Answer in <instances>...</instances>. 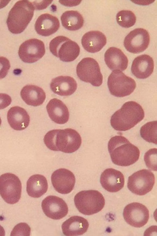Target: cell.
Returning a JSON list of instances; mask_svg holds the SVG:
<instances>
[{"mask_svg":"<svg viewBox=\"0 0 157 236\" xmlns=\"http://www.w3.org/2000/svg\"><path fill=\"white\" fill-rule=\"evenodd\" d=\"M7 119L10 127L15 130H24L29 126L30 117L26 110L18 106L11 108L7 114Z\"/></svg>","mask_w":157,"mask_h":236,"instance_id":"23","label":"cell"},{"mask_svg":"<svg viewBox=\"0 0 157 236\" xmlns=\"http://www.w3.org/2000/svg\"><path fill=\"white\" fill-rule=\"evenodd\" d=\"M76 71L78 77L83 81L95 86H100L102 84L103 76L99 65L92 58L82 59L77 65Z\"/></svg>","mask_w":157,"mask_h":236,"instance_id":"9","label":"cell"},{"mask_svg":"<svg viewBox=\"0 0 157 236\" xmlns=\"http://www.w3.org/2000/svg\"><path fill=\"white\" fill-rule=\"evenodd\" d=\"M22 185L18 177L11 173H6L0 176V195L7 203L18 202L21 196Z\"/></svg>","mask_w":157,"mask_h":236,"instance_id":"8","label":"cell"},{"mask_svg":"<svg viewBox=\"0 0 157 236\" xmlns=\"http://www.w3.org/2000/svg\"><path fill=\"white\" fill-rule=\"evenodd\" d=\"M89 226V223L86 219L80 216H74L63 223L62 229L65 235L77 236L86 233Z\"/></svg>","mask_w":157,"mask_h":236,"instance_id":"24","label":"cell"},{"mask_svg":"<svg viewBox=\"0 0 157 236\" xmlns=\"http://www.w3.org/2000/svg\"><path fill=\"white\" fill-rule=\"evenodd\" d=\"M144 117L142 106L134 101L124 103L121 108L112 116L111 125L115 130L120 131L129 130L141 121Z\"/></svg>","mask_w":157,"mask_h":236,"instance_id":"3","label":"cell"},{"mask_svg":"<svg viewBox=\"0 0 157 236\" xmlns=\"http://www.w3.org/2000/svg\"><path fill=\"white\" fill-rule=\"evenodd\" d=\"M45 52L44 42L38 39L32 38L26 40L21 44L18 53L23 62L32 63L41 59Z\"/></svg>","mask_w":157,"mask_h":236,"instance_id":"12","label":"cell"},{"mask_svg":"<svg viewBox=\"0 0 157 236\" xmlns=\"http://www.w3.org/2000/svg\"><path fill=\"white\" fill-rule=\"evenodd\" d=\"M31 232L30 226L26 223H20L17 225L11 233L12 235L29 236Z\"/></svg>","mask_w":157,"mask_h":236,"instance_id":"31","label":"cell"},{"mask_svg":"<svg viewBox=\"0 0 157 236\" xmlns=\"http://www.w3.org/2000/svg\"><path fill=\"white\" fill-rule=\"evenodd\" d=\"M105 36L99 31L92 30L86 33L81 39L82 45L87 51L95 53L100 51L106 45Z\"/></svg>","mask_w":157,"mask_h":236,"instance_id":"21","label":"cell"},{"mask_svg":"<svg viewBox=\"0 0 157 236\" xmlns=\"http://www.w3.org/2000/svg\"><path fill=\"white\" fill-rule=\"evenodd\" d=\"M74 201L78 211L85 215H91L100 211L105 203L102 195L95 190L80 191L75 196Z\"/></svg>","mask_w":157,"mask_h":236,"instance_id":"5","label":"cell"},{"mask_svg":"<svg viewBox=\"0 0 157 236\" xmlns=\"http://www.w3.org/2000/svg\"><path fill=\"white\" fill-rule=\"evenodd\" d=\"M118 24L122 27L128 28L133 26L136 21L134 13L129 10H123L119 11L116 16Z\"/></svg>","mask_w":157,"mask_h":236,"instance_id":"29","label":"cell"},{"mask_svg":"<svg viewBox=\"0 0 157 236\" xmlns=\"http://www.w3.org/2000/svg\"><path fill=\"white\" fill-rule=\"evenodd\" d=\"M104 60L107 66L113 71H124L128 65L127 56L121 49L115 47H110L107 50Z\"/></svg>","mask_w":157,"mask_h":236,"instance_id":"18","label":"cell"},{"mask_svg":"<svg viewBox=\"0 0 157 236\" xmlns=\"http://www.w3.org/2000/svg\"><path fill=\"white\" fill-rule=\"evenodd\" d=\"M154 69L153 60L149 55L144 54L139 55L133 60L131 66L132 73L136 78L144 79L153 73Z\"/></svg>","mask_w":157,"mask_h":236,"instance_id":"17","label":"cell"},{"mask_svg":"<svg viewBox=\"0 0 157 236\" xmlns=\"http://www.w3.org/2000/svg\"><path fill=\"white\" fill-rule=\"evenodd\" d=\"M77 85L75 80L68 76H59L53 79L50 84L51 90L61 96H69L76 90Z\"/></svg>","mask_w":157,"mask_h":236,"instance_id":"22","label":"cell"},{"mask_svg":"<svg viewBox=\"0 0 157 236\" xmlns=\"http://www.w3.org/2000/svg\"><path fill=\"white\" fill-rule=\"evenodd\" d=\"M124 219L130 226L136 228L141 227L147 222L149 217V211L143 204L133 202L127 205L123 212Z\"/></svg>","mask_w":157,"mask_h":236,"instance_id":"11","label":"cell"},{"mask_svg":"<svg viewBox=\"0 0 157 236\" xmlns=\"http://www.w3.org/2000/svg\"><path fill=\"white\" fill-rule=\"evenodd\" d=\"M11 102L12 99L9 95L5 93H0V109L8 107Z\"/></svg>","mask_w":157,"mask_h":236,"instance_id":"33","label":"cell"},{"mask_svg":"<svg viewBox=\"0 0 157 236\" xmlns=\"http://www.w3.org/2000/svg\"><path fill=\"white\" fill-rule=\"evenodd\" d=\"M157 121L149 122L141 127L140 130L141 137L146 141L157 144Z\"/></svg>","mask_w":157,"mask_h":236,"instance_id":"28","label":"cell"},{"mask_svg":"<svg viewBox=\"0 0 157 236\" xmlns=\"http://www.w3.org/2000/svg\"><path fill=\"white\" fill-rule=\"evenodd\" d=\"M107 85L111 94L117 97L130 95L136 87L133 79L119 70L111 73L108 78Z\"/></svg>","mask_w":157,"mask_h":236,"instance_id":"7","label":"cell"},{"mask_svg":"<svg viewBox=\"0 0 157 236\" xmlns=\"http://www.w3.org/2000/svg\"><path fill=\"white\" fill-rule=\"evenodd\" d=\"M10 67L9 61L6 58L0 57V79L4 78L7 75Z\"/></svg>","mask_w":157,"mask_h":236,"instance_id":"32","label":"cell"},{"mask_svg":"<svg viewBox=\"0 0 157 236\" xmlns=\"http://www.w3.org/2000/svg\"><path fill=\"white\" fill-rule=\"evenodd\" d=\"M35 6L34 2L29 1L17 2L10 11L6 20L10 31L16 34L23 32L33 18Z\"/></svg>","mask_w":157,"mask_h":236,"instance_id":"4","label":"cell"},{"mask_svg":"<svg viewBox=\"0 0 157 236\" xmlns=\"http://www.w3.org/2000/svg\"><path fill=\"white\" fill-rule=\"evenodd\" d=\"M51 182L55 190L59 193L66 194L73 189L75 182L74 174L70 171L61 168L55 171L52 174Z\"/></svg>","mask_w":157,"mask_h":236,"instance_id":"15","label":"cell"},{"mask_svg":"<svg viewBox=\"0 0 157 236\" xmlns=\"http://www.w3.org/2000/svg\"><path fill=\"white\" fill-rule=\"evenodd\" d=\"M10 2V1L0 0V9L5 7Z\"/></svg>","mask_w":157,"mask_h":236,"instance_id":"34","label":"cell"},{"mask_svg":"<svg viewBox=\"0 0 157 236\" xmlns=\"http://www.w3.org/2000/svg\"><path fill=\"white\" fill-rule=\"evenodd\" d=\"M44 141L49 149L65 153L76 151L82 144V139L79 133L71 128L50 130L45 135Z\"/></svg>","mask_w":157,"mask_h":236,"instance_id":"1","label":"cell"},{"mask_svg":"<svg viewBox=\"0 0 157 236\" xmlns=\"http://www.w3.org/2000/svg\"><path fill=\"white\" fill-rule=\"evenodd\" d=\"M150 41V37L148 31L144 29L138 28L131 31L125 37L124 45L129 52L138 53L147 48Z\"/></svg>","mask_w":157,"mask_h":236,"instance_id":"13","label":"cell"},{"mask_svg":"<svg viewBox=\"0 0 157 236\" xmlns=\"http://www.w3.org/2000/svg\"><path fill=\"white\" fill-rule=\"evenodd\" d=\"M59 27V22L57 18L48 13L40 15L35 24V29L37 33L45 37L56 33Z\"/></svg>","mask_w":157,"mask_h":236,"instance_id":"19","label":"cell"},{"mask_svg":"<svg viewBox=\"0 0 157 236\" xmlns=\"http://www.w3.org/2000/svg\"><path fill=\"white\" fill-rule=\"evenodd\" d=\"M49 49L54 56L65 62L75 60L80 52V47L75 42L63 36L52 39L49 43Z\"/></svg>","mask_w":157,"mask_h":236,"instance_id":"6","label":"cell"},{"mask_svg":"<svg viewBox=\"0 0 157 236\" xmlns=\"http://www.w3.org/2000/svg\"><path fill=\"white\" fill-rule=\"evenodd\" d=\"M22 99L28 105L37 106L43 104L46 98V94L41 88L33 85L24 86L21 91Z\"/></svg>","mask_w":157,"mask_h":236,"instance_id":"25","label":"cell"},{"mask_svg":"<svg viewBox=\"0 0 157 236\" xmlns=\"http://www.w3.org/2000/svg\"><path fill=\"white\" fill-rule=\"evenodd\" d=\"M102 187L107 191L117 192L124 186V178L120 171L112 168H107L101 173L100 178Z\"/></svg>","mask_w":157,"mask_h":236,"instance_id":"16","label":"cell"},{"mask_svg":"<svg viewBox=\"0 0 157 236\" xmlns=\"http://www.w3.org/2000/svg\"><path fill=\"white\" fill-rule=\"evenodd\" d=\"M157 148H151L146 152L144 155V160L146 166L154 171H157Z\"/></svg>","mask_w":157,"mask_h":236,"instance_id":"30","label":"cell"},{"mask_svg":"<svg viewBox=\"0 0 157 236\" xmlns=\"http://www.w3.org/2000/svg\"><path fill=\"white\" fill-rule=\"evenodd\" d=\"M61 21L64 27L71 31L80 29L84 22L82 15L76 10H68L64 12L61 17Z\"/></svg>","mask_w":157,"mask_h":236,"instance_id":"27","label":"cell"},{"mask_svg":"<svg viewBox=\"0 0 157 236\" xmlns=\"http://www.w3.org/2000/svg\"><path fill=\"white\" fill-rule=\"evenodd\" d=\"M155 183L154 174L150 170L143 169L134 172L128 177L127 187L133 193L143 195L152 190Z\"/></svg>","mask_w":157,"mask_h":236,"instance_id":"10","label":"cell"},{"mask_svg":"<svg viewBox=\"0 0 157 236\" xmlns=\"http://www.w3.org/2000/svg\"><path fill=\"white\" fill-rule=\"evenodd\" d=\"M46 109L49 117L55 123L63 124L68 121V109L60 100L56 98L51 99L46 106Z\"/></svg>","mask_w":157,"mask_h":236,"instance_id":"20","label":"cell"},{"mask_svg":"<svg viewBox=\"0 0 157 236\" xmlns=\"http://www.w3.org/2000/svg\"><path fill=\"white\" fill-rule=\"evenodd\" d=\"M1 123H2V120H1V118L0 117V126L1 125Z\"/></svg>","mask_w":157,"mask_h":236,"instance_id":"36","label":"cell"},{"mask_svg":"<svg viewBox=\"0 0 157 236\" xmlns=\"http://www.w3.org/2000/svg\"><path fill=\"white\" fill-rule=\"evenodd\" d=\"M5 232L3 228L0 225V236H5Z\"/></svg>","mask_w":157,"mask_h":236,"instance_id":"35","label":"cell"},{"mask_svg":"<svg viewBox=\"0 0 157 236\" xmlns=\"http://www.w3.org/2000/svg\"><path fill=\"white\" fill-rule=\"evenodd\" d=\"M41 207L43 212L48 218L53 219H61L67 214L68 209L65 201L58 197L49 195L42 201Z\"/></svg>","mask_w":157,"mask_h":236,"instance_id":"14","label":"cell"},{"mask_svg":"<svg viewBox=\"0 0 157 236\" xmlns=\"http://www.w3.org/2000/svg\"><path fill=\"white\" fill-rule=\"evenodd\" d=\"M47 181L43 175L36 174L32 175L27 182L26 191L28 195L33 198L42 196L47 191Z\"/></svg>","mask_w":157,"mask_h":236,"instance_id":"26","label":"cell"},{"mask_svg":"<svg viewBox=\"0 0 157 236\" xmlns=\"http://www.w3.org/2000/svg\"><path fill=\"white\" fill-rule=\"evenodd\" d=\"M108 147L112 162L117 165L129 166L139 158V148L122 136L112 137L109 141Z\"/></svg>","mask_w":157,"mask_h":236,"instance_id":"2","label":"cell"}]
</instances>
